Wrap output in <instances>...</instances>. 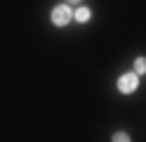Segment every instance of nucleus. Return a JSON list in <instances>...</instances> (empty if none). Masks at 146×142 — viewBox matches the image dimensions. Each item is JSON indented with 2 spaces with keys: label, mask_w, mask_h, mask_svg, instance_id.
I'll use <instances>...</instances> for the list:
<instances>
[{
  "label": "nucleus",
  "mask_w": 146,
  "mask_h": 142,
  "mask_svg": "<svg viewBox=\"0 0 146 142\" xmlns=\"http://www.w3.org/2000/svg\"><path fill=\"white\" fill-rule=\"evenodd\" d=\"M71 19H73V12L68 5H57L52 9V24L54 26H66Z\"/></svg>",
  "instance_id": "f257e3e1"
},
{
  "label": "nucleus",
  "mask_w": 146,
  "mask_h": 142,
  "mask_svg": "<svg viewBox=\"0 0 146 142\" xmlns=\"http://www.w3.org/2000/svg\"><path fill=\"white\" fill-rule=\"evenodd\" d=\"M137 85H139V73H123L120 81H118L120 92H134Z\"/></svg>",
  "instance_id": "f03ea898"
},
{
  "label": "nucleus",
  "mask_w": 146,
  "mask_h": 142,
  "mask_svg": "<svg viewBox=\"0 0 146 142\" xmlns=\"http://www.w3.org/2000/svg\"><path fill=\"white\" fill-rule=\"evenodd\" d=\"M146 71V57H137L134 59V73H144Z\"/></svg>",
  "instance_id": "7ed1b4c3"
},
{
  "label": "nucleus",
  "mask_w": 146,
  "mask_h": 142,
  "mask_svg": "<svg viewBox=\"0 0 146 142\" xmlns=\"http://www.w3.org/2000/svg\"><path fill=\"white\" fill-rule=\"evenodd\" d=\"M76 19H78V22H87V19H90V9H87V7L76 9Z\"/></svg>",
  "instance_id": "20e7f679"
},
{
  "label": "nucleus",
  "mask_w": 146,
  "mask_h": 142,
  "mask_svg": "<svg viewBox=\"0 0 146 142\" xmlns=\"http://www.w3.org/2000/svg\"><path fill=\"white\" fill-rule=\"evenodd\" d=\"M111 140H115V142H127V140H130V135H127V133H115Z\"/></svg>",
  "instance_id": "39448f33"
},
{
  "label": "nucleus",
  "mask_w": 146,
  "mask_h": 142,
  "mask_svg": "<svg viewBox=\"0 0 146 142\" xmlns=\"http://www.w3.org/2000/svg\"><path fill=\"white\" fill-rule=\"evenodd\" d=\"M68 3H80V0H68Z\"/></svg>",
  "instance_id": "423d86ee"
}]
</instances>
